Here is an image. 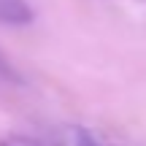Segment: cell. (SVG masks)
Here are the masks:
<instances>
[{"instance_id": "cell-4", "label": "cell", "mask_w": 146, "mask_h": 146, "mask_svg": "<svg viewBox=\"0 0 146 146\" xmlns=\"http://www.w3.org/2000/svg\"><path fill=\"white\" fill-rule=\"evenodd\" d=\"M0 146H41V143L30 141V138H22V135H11V138H5Z\"/></svg>"}, {"instance_id": "cell-2", "label": "cell", "mask_w": 146, "mask_h": 146, "mask_svg": "<svg viewBox=\"0 0 146 146\" xmlns=\"http://www.w3.org/2000/svg\"><path fill=\"white\" fill-rule=\"evenodd\" d=\"M60 146H114V143H108L103 135L87 130V127H65L60 135Z\"/></svg>"}, {"instance_id": "cell-1", "label": "cell", "mask_w": 146, "mask_h": 146, "mask_svg": "<svg viewBox=\"0 0 146 146\" xmlns=\"http://www.w3.org/2000/svg\"><path fill=\"white\" fill-rule=\"evenodd\" d=\"M33 22V8L27 0H0V25H30Z\"/></svg>"}, {"instance_id": "cell-3", "label": "cell", "mask_w": 146, "mask_h": 146, "mask_svg": "<svg viewBox=\"0 0 146 146\" xmlns=\"http://www.w3.org/2000/svg\"><path fill=\"white\" fill-rule=\"evenodd\" d=\"M0 81H19L16 70L11 68L8 62H5V57H3V54H0Z\"/></svg>"}]
</instances>
